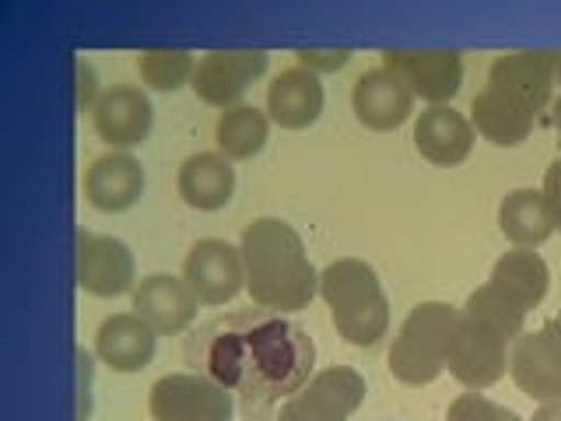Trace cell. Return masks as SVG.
<instances>
[{
	"mask_svg": "<svg viewBox=\"0 0 561 421\" xmlns=\"http://www.w3.org/2000/svg\"><path fill=\"white\" fill-rule=\"evenodd\" d=\"M316 344L288 320H263L245 333H221L207 351V373L225 390L253 386V394L280 397L298 394L312 379Z\"/></svg>",
	"mask_w": 561,
	"mask_h": 421,
	"instance_id": "obj_1",
	"label": "cell"
},
{
	"mask_svg": "<svg viewBox=\"0 0 561 421\" xmlns=\"http://www.w3.org/2000/svg\"><path fill=\"white\" fill-rule=\"evenodd\" d=\"M245 292L256 306L298 312L320 295V271L312 268L302 236L285 218H253L239 236Z\"/></svg>",
	"mask_w": 561,
	"mask_h": 421,
	"instance_id": "obj_2",
	"label": "cell"
},
{
	"mask_svg": "<svg viewBox=\"0 0 561 421\" xmlns=\"http://www.w3.org/2000/svg\"><path fill=\"white\" fill-rule=\"evenodd\" d=\"M320 298L337 333L355 348H373L390 330V298L373 263L341 257L320 271Z\"/></svg>",
	"mask_w": 561,
	"mask_h": 421,
	"instance_id": "obj_3",
	"label": "cell"
},
{
	"mask_svg": "<svg viewBox=\"0 0 561 421\" xmlns=\"http://www.w3.org/2000/svg\"><path fill=\"white\" fill-rule=\"evenodd\" d=\"M456 323H460V309L456 306L417 303L408 312V320L400 323L390 344V355H386L393 379L408 386H428L443 376Z\"/></svg>",
	"mask_w": 561,
	"mask_h": 421,
	"instance_id": "obj_4",
	"label": "cell"
},
{
	"mask_svg": "<svg viewBox=\"0 0 561 421\" xmlns=\"http://www.w3.org/2000/svg\"><path fill=\"white\" fill-rule=\"evenodd\" d=\"M151 421H232L236 400L218 379L197 373H169L148 390Z\"/></svg>",
	"mask_w": 561,
	"mask_h": 421,
	"instance_id": "obj_5",
	"label": "cell"
},
{
	"mask_svg": "<svg viewBox=\"0 0 561 421\" xmlns=\"http://www.w3.org/2000/svg\"><path fill=\"white\" fill-rule=\"evenodd\" d=\"M508 355H513V341L505 333L460 312L446 359V368L456 383H463L467 390H488L505 376Z\"/></svg>",
	"mask_w": 561,
	"mask_h": 421,
	"instance_id": "obj_6",
	"label": "cell"
},
{
	"mask_svg": "<svg viewBox=\"0 0 561 421\" xmlns=\"http://www.w3.org/2000/svg\"><path fill=\"white\" fill-rule=\"evenodd\" d=\"M368 394L365 376L351 365H330L320 368L302 390L291 394L274 421H347L362 408Z\"/></svg>",
	"mask_w": 561,
	"mask_h": 421,
	"instance_id": "obj_7",
	"label": "cell"
},
{
	"mask_svg": "<svg viewBox=\"0 0 561 421\" xmlns=\"http://www.w3.org/2000/svg\"><path fill=\"white\" fill-rule=\"evenodd\" d=\"M267 64H271L267 49H210L197 60L190 88L197 92L201 102L225 113L232 105H242V95L250 92V84L256 78H263Z\"/></svg>",
	"mask_w": 561,
	"mask_h": 421,
	"instance_id": "obj_8",
	"label": "cell"
},
{
	"mask_svg": "<svg viewBox=\"0 0 561 421\" xmlns=\"http://www.w3.org/2000/svg\"><path fill=\"white\" fill-rule=\"evenodd\" d=\"M382 67L428 105H449L463 88V57L456 49H386Z\"/></svg>",
	"mask_w": 561,
	"mask_h": 421,
	"instance_id": "obj_9",
	"label": "cell"
},
{
	"mask_svg": "<svg viewBox=\"0 0 561 421\" xmlns=\"http://www.w3.org/2000/svg\"><path fill=\"white\" fill-rule=\"evenodd\" d=\"M183 281L201 306H225L245 288V268L239 246L228 239H197L183 260Z\"/></svg>",
	"mask_w": 561,
	"mask_h": 421,
	"instance_id": "obj_10",
	"label": "cell"
},
{
	"mask_svg": "<svg viewBox=\"0 0 561 421\" xmlns=\"http://www.w3.org/2000/svg\"><path fill=\"white\" fill-rule=\"evenodd\" d=\"M78 285L95 298H116L137 288V260L116 236H78Z\"/></svg>",
	"mask_w": 561,
	"mask_h": 421,
	"instance_id": "obj_11",
	"label": "cell"
},
{
	"mask_svg": "<svg viewBox=\"0 0 561 421\" xmlns=\"http://www.w3.org/2000/svg\"><path fill=\"white\" fill-rule=\"evenodd\" d=\"M508 373L530 400H561V341L548 323L540 330H523L513 341Z\"/></svg>",
	"mask_w": 561,
	"mask_h": 421,
	"instance_id": "obj_12",
	"label": "cell"
},
{
	"mask_svg": "<svg viewBox=\"0 0 561 421\" xmlns=\"http://www.w3.org/2000/svg\"><path fill=\"white\" fill-rule=\"evenodd\" d=\"M197 295L175 274H148L130 292V312H137L158 338H175L197 320Z\"/></svg>",
	"mask_w": 561,
	"mask_h": 421,
	"instance_id": "obj_13",
	"label": "cell"
},
{
	"mask_svg": "<svg viewBox=\"0 0 561 421\" xmlns=\"http://www.w3.org/2000/svg\"><path fill=\"white\" fill-rule=\"evenodd\" d=\"M488 84L499 88V92L513 95L523 102L526 110H548L554 84H558V70L551 49H516V53H502V57L491 64L488 70Z\"/></svg>",
	"mask_w": 561,
	"mask_h": 421,
	"instance_id": "obj_14",
	"label": "cell"
},
{
	"mask_svg": "<svg viewBox=\"0 0 561 421\" xmlns=\"http://www.w3.org/2000/svg\"><path fill=\"white\" fill-rule=\"evenodd\" d=\"M414 102L417 99L411 88L386 67L365 70V75L351 84V110H355V120L376 134L403 127L414 113Z\"/></svg>",
	"mask_w": 561,
	"mask_h": 421,
	"instance_id": "obj_15",
	"label": "cell"
},
{
	"mask_svg": "<svg viewBox=\"0 0 561 421\" xmlns=\"http://www.w3.org/2000/svg\"><path fill=\"white\" fill-rule=\"evenodd\" d=\"M95 134L110 145L113 151H130L145 145L154 123V110L148 92H140L134 84H116L110 92H102L95 110H92Z\"/></svg>",
	"mask_w": 561,
	"mask_h": 421,
	"instance_id": "obj_16",
	"label": "cell"
},
{
	"mask_svg": "<svg viewBox=\"0 0 561 421\" xmlns=\"http://www.w3.org/2000/svg\"><path fill=\"white\" fill-rule=\"evenodd\" d=\"M473 130L470 116H463L453 105H428L425 113L414 120V148L432 166H460L473 151Z\"/></svg>",
	"mask_w": 561,
	"mask_h": 421,
	"instance_id": "obj_17",
	"label": "cell"
},
{
	"mask_svg": "<svg viewBox=\"0 0 561 421\" xmlns=\"http://www.w3.org/2000/svg\"><path fill=\"white\" fill-rule=\"evenodd\" d=\"M323 81L306 67H285L267 84V116L285 130H306L323 116Z\"/></svg>",
	"mask_w": 561,
	"mask_h": 421,
	"instance_id": "obj_18",
	"label": "cell"
},
{
	"mask_svg": "<svg viewBox=\"0 0 561 421\" xmlns=\"http://www.w3.org/2000/svg\"><path fill=\"white\" fill-rule=\"evenodd\" d=\"M145 193V169L130 151H105L84 169V197L99 210H127Z\"/></svg>",
	"mask_w": 561,
	"mask_h": 421,
	"instance_id": "obj_19",
	"label": "cell"
},
{
	"mask_svg": "<svg viewBox=\"0 0 561 421\" xmlns=\"http://www.w3.org/2000/svg\"><path fill=\"white\" fill-rule=\"evenodd\" d=\"M154 341L158 333L137 312H116L95 330V355L113 373H140L154 359Z\"/></svg>",
	"mask_w": 561,
	"mask_h": 421,
	"instance_id": "obj_20",
	"label": "cell"
},
{
	"mask_svg": "<svg viewBox=\"0 0 561 421\" xmlns=\"http://www.w3.org/2000/svg\"><path fill=\"white\" fill-rule=\"evenodd\" d=\"M470 123L484 140L499 148H516L530 137L537 113L526 110L523 102H516L513 95L499 92V88L484 84L470 102Z\"/></svg>",
	"mask_w": 561,
	"mask_h": 421,
	"instance_id": "obj_21",
	"label": "cell"
},
{
	"mask_svg": "<svg viewBox=\"0 0 561 421\" xmlns=\"http://www.w3.org/2000/svg\"><path fill=\"white\" fill-rule=\"evenodd\" d=\"M175 190L180 197L197 207V210H221L228 201H232L236 190V169L221 151H197L190 155L180 166V175H175Z\"/></svg>",
	"mask_w": 561,
	"mask_h": 421,
	"instance_id": "obj_22",
	"label": "cell"
},
{
	"mask_svg": "<svg viewBox=\"0 0 561 421\" xmlns=\"http://www.w3.org/2000/svg\"><path fill=\"white\" fill-rule=\"evenodd\" d=\"M499 232L516 246V250H537L540 242L554 236V221L543 193L534 186H519L505 193L499 204Z\"/></svg>",
	"mask_w": 561,
	"mask_h": 421,
	"instance_id": "obj_23",
	"label": "cell"
},
{
	"mask_svg": "<svg viewBox=\"0 0 561 421\" xmlns=\"http://www.w3.org/2000/svg\"><path fill=\"white\" fill-rule=\"evenodd\" d=\"M488 285H495L499 292H505L508 298H513L516 306H523L526 312H530L543 303V298H548L551 271H548V263H543L540 253L516 250L513 246V250L495 260Z\"/></svg>",
	"mask_w": 561,
	"mask_h": 421,
	"instance_id": "obj_24",
	"label": "cell"
},
{
	"mask_svg": "<svg viewBox=\"0 0 561 421\" xmlns=\"http://www.w3.org/2000/svg\"><path fill=\"white\" fill-rule=\"evenodd\" d=\"M271 137V116L256 105H232L215 123V145L228 162H245L263 151Z\"/></svg>",
	"mask_w": 561,
	"mask_h": 421,
	"instance_id": "obj_25",
	"label": "cell"
},
{
	"mask_svg": "<svg viewBox=\"0 0 561 421\" xmlns=\"http://www.w3.org/2000/svg\"><path fill=\"white\" fill-rule=\"evenodd\" d=\"M193 70H197V60H193L190 49L154 46V49H140L137 57V75L154 92H175V88L190 84Z\"/></svg>",
	"mask_w": 561,
	"mask_h": 421,
	"instance_id": "obj_26",
	"label": "cell"
},
{
	"mask_svg": "<svg viewBox=\"0 0 561 421\" xmlns=\"http://www.w3.org/2000/svg\"><path fill=\"white\" fill-rule=\"evenodd\" d=\"M467 316H473V320H481L488 327H495L499 333H505L508 341H516L523 327H526V309L516 306L513 298H508L505 292H499L495 285H481V288H473L467 295V303L463 309Z\"/></svg>",
	"mask_w": 561,
	"mask_h": 421,
	"instance_id": "obj_27",
	"label": "cell"
},
{
	"mask_svg": "<svg viewBox=\"0 0 561 421\" xmlns=\"http://www.w3.org/2000/svg\"><path fill=\"white\" fill-rule=\"evenodd\" d=\"M446 421H523V418L513 408H505V403L470 390V394H460L449 403Z\"/></svg>",
	"mask_w": 561,
	"mask_h": 421,
	"instance_id": "obj_28",
	"label": "cell"
},
{
	"mask_svg": "<svg viewBox=\"0 0 561 421\" xmlns=\"http://www.w3.org/2000/svg\"><path fill=\"white\" fill-rule=\"evenodd\" d=\"M298 67L312 70V75H333V70H341L351 64L355 53L351 49H298Z\"/></svg>",
	"mask_w": 561,
	"mask_h": 421,
	"instance_id": "obj_29",
	"label": "cell"
},
{
	"mask_svg": "<svg viewBox=\"0 0 561 421\" xmlns=\"http://www.w3.org/2000/svg\"><path fill=\"white\" fill-rule=\"evenodd\" d=\"M543 201H548V210H551V221H554V232H561V158H554V162L548 166V172H543Z\"/></svg>",
	"mask_w": 561,
	"mask_h": 421,
	"instance_id": "obj_30",
	"label": "cell"
},
{
	"mask_svg": "<svg viewBox=\"0 0 561 421\" xmlns=\"http://www.w3.org/2000/svg\"><path fill=\"white\" fill-rule=\"evenodd\" d=\"M92 351L78 348V394H81V403H78V421H84L88 414H92Z\"/></svg>",
	"mask_w": 561,
	"mask_h": 421,
	"instance_id": "obj_31",
	"label": "cell"
},
{
	"mask_svg": "<svg viewBox=\"0 0 561 421\" xmlns=\"http://www.w3.org/2000/svg\"><path fill=\"white\" fill-rule=\"evenodd\" d=\"M95 70L88 60H78V105L81 110H88V105L95 110Z\"/></svg>",
	"mask_w": 561,
	"mask_h": 421,
	"instance_id": "obj_32",
	"label": "cell"
},
{
	"mask_svg": "<svg viewBox=\"0 0 561 421\" xmlns=\"http://www.w3.org/2000/svg\"><path fill=\"white\" fill-rule=\"evenodd\" d=\"M530 421H561V400L540 403V411H537V414H534Z\"/></svg>",
	"mask_w": 561,
	"mask_h": 421,
	"instance_id": "obj_33",
	"label": "cell"
},
{
	"mask_svg": "<svg viewBox=\"0 0 561 421\" xmlns=\"http://www.w3.org/2000/svg\"><path fill=\"white\" fill-rule=\"evenodd\" d=\"M554 130L561 137V99H554Z\"/></svg>",
	"mask_w": 561,
	"mask_h": 421,
	"instance_id": "obj_34",
	"label": "cell"
},
{
	"mask_svg": "<svg viewBox=\"0 0 561 421\" xmlns=\"http://www.w3.org/2000/svg\"><path fill=\"white\" fill-rule=\"evenodd\" d=\"M548 327H551V330H554V338H558V341H561V312H558V316H554V320H551V323H548Z\"/></svg>",
	"mask_w": 561,
	"mask_h": 421,
	"instance_id": "obj_35",
	"label": "cell"
},
{
	"mask_svg": "<svg viewBox=\"0 0 561 421\" xmlns=\"http://www.w3.org/2000/svg\"><path fill=\"white\" fill-rule=\"evenodd\" d=\"M551 57H554V70H558V78H561V53L551 49Z\"/></svg>",
	"mask_w": 561,
	"mask_h": 421,
	"instance_id": "obj_36",
	"label": "cell"
}]
</instances>
